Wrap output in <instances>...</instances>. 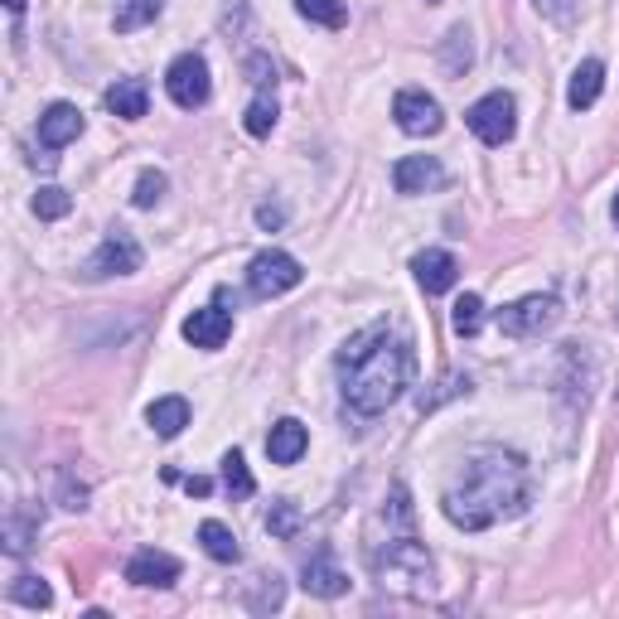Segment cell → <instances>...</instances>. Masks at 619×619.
<instances>
[{
  "mask_svg": "<svg viewBox=\"0 0 619 619\" xmlns=\"http://www.w3.org/2000/svg\"><path fill=\"white\" fill-rule=\"evenodd\" d=\"M411 339L397 330L393 320H373L358 334L344 339V349L334 354L339 393L358 417H378L411 387Z\"/></svg>",
  "mask_w": 619,
  "mask_h": 619,
  "instance_id": "6da1fadb",
  "label": "cell"
},
{
  "mask_svg": "<svg viewBox=\"0 0 619 619\" xmlns=\"http://www.w3.org/2000/svg\"><path fill=\"white\" fill-rule=\"evenodd\" d=\"M532 499V475L528 460L513 451H475L465 460V469L455 475V484L445 489V518L465 532H484L494 523L518 518Z\"/></svg>",
  "mask_w": 619,
  "mask_h": 619,
  "instance_id": "7a4b0ae2",
  "label": "cell"
},
{
  "mask_svg": "<svg viewBox=\"0 0 619 619\" xmlns=\"http://www.w3.org/2000/svg\"><path fill=\"white\" fill-rule=\"evenodd\" d=\"M368 562H373V576H378L387 590H402V596H427L431 581H435L431 552L417 542V532H387V542L373 538Z\"/></svg>",
  "mask_w": 619,
  "mask_h": 619,
  "instance_id": "3957f363",
  "label": "cell"
},
{
  "mask_svg": "<svg viewBox=\"0 0 619 619\" xmlns=\"http://www.w3.org/2000/svg\"><path fill=\"white\" fill-rule=\"evenodd\" d=\"M300 281H306V266L290 257V252H262V257H252V266H247V290L257 300L286 296V290H296Z\"/></svg>",
  "mask_w": 619,
  "mask_h": 619,
  "instance_id": "277c9868",
  "label": "cell"
},
{
  "mask_svg": "<svg viewBox=\"0 0 619 619\" xmlns=\"http://www.w3.org/2000/svg\"><path fill=\"white\" fill-rule=\"evenodd\" d=\"M131 272H141V242L121 233V228H112L102 237V247L82 262V281H107V276H131Z\"/></svg>",
  "mask_w": 619,
  "mask_h": 619,
  "instance_id": "5b68a950",
  "label": "cell"
},
{
  "mask_svg": "<svg viewBox=\"0 0 619 619\" xmlns=\"http://www.w3.org/2000/svg\"><path fill=\"white\" fill-rule=\"evenodd\" d=\"M165 92H169V102L185 107V112H194V107L209 102L213 78H209L203 54H179L175 64H169V73H165Z\"/></svg>",
  "mask_w": 619,
  "mask_h": 619,
  "instance_id": "8992f818",
  "label": "cell"
},
{
  "mask_svg": "<svg viewBox=\"0 0 619 619\" xmlns=\"http://www.w3.org/2000/svg\"><path fill=\"white\" fill-rule=\"evenodd\" d=\"M465 121H469V131H475L484 145H504V141H513V131H518V107H513V97L508 92H489V97H479V102L469 107Z\"/></svg>",
  "mask_w": 619,
  "mask_h": 619,
  "instance_id": "52a82bcc",
  "label": "cell"
},
{
  "mask_svg": "<svg viewBox=\"0 0 619 619\" xmlns=\"http://www.w3.org/2000/svg\"><path fill=\"white\" fill-rule=\"evenodd\" d=\"M556 320H562V306H556V296H523V300H513L508 310H499V330H504L508 339L548 334Z\"/></svg>",
  "mask_w": 619,
  "mask_h": 619,
  "instance_id": "ba28073f",
  "label": "cell"
},
{
  "mask_svg": "<svg viewBox=\"0 0 619 619\" xmlns=\"http://www.w3.org/2000/svg\"><path fill=\"white\" fill-rule=\"evenodd\" d=\"M393 117H397V126H402L407 136H435V131L445 126V117H441V102H435L431 92H421V88H407V92H397V102H393Z\"/></svg>",
  "mask_w": 619,
  "mask_h": 619,
  "instance_id": "9c48e42d",
  "label": "cell"
},
{
  "mask_svg": "<svg viewBox=\"0 0 619 619\" xmlns=\"http://www.w3.org/2000/svg\"><path fill=\"white\" fill-rule=\"evenodd\" d=\"M185 339L194 349H223L228 339H233V314H228L223 306H203V310H194L189 320H185Z\"/></svg>",
  "mask_w": 619,
  "mask_h": 619,
  "instance_id": "30bf717a",
  "label": "cell"
},
{
  "mask_svg": "<svg viewBox=\"0 0 619 619\" xmlns=\"http://www.w3.org/2000/svg\"><path fill=\"white\" fill-rule=\"evenodd\" d=\"M126 581H131V586H155V590L175 586V581H179V556L145 548V552H136L126 562Z\"/></svg>",
  "mask_w": 619,
  "mask_h": 619,
  "instance_id": "8fae6325",
  "label": "cell"
},
{
  "mask_svg": "<svg viewBox=\"0 0 619 619\" xmlns=\"http://www.w3.org/2000/svg\"><path fill=\"white\" fill-rule=\"evenodd\" d=\"M411 272H417V281H421V290H427V296H445V290L460 281V262L451 257V252H441V247L417 252Z\"/></svg>",
  "mask_w": 619,
  "mask_h": 619,
  "instance_id": "7c38bea8",
  "label": "cell"
},
{
  "mask_svg": "<svg viewBox=\"0 0 619 619\" xmlns=\"http://www.w3.org/2000/svg\"><path fill=\"white\" fill-rule=\"evenodd\" d=\"M445 179V169L435 155H402V161L393 165V189L397 194H427Z\"/></svg>",
  "mask_w": 619,
  "mask_h": 619,
  "instance_id": "4fadbf2b",
  "label": "cell"
},
{
  "mask_svg": "<svg viewBox=\"0 0 619 619\" xmlns=\"http://www.w3.org/2000/svg\"><path fill=\"white\" fill-rule=\"evenodd\" d=\"M78 136H82V112L73 102H54L40 117V145L44 151H64V145L78 141Z\"/></svg>",
  "mask_w": 619,
  "mask_h": 619,
  "instance_id": "5bb4252c",
  "label": "cell"
},
{
  "mask_svg": "<svg viewBox=\"0 0 619 619\" xmlns=\"http://www.w3.org/2000/svg\"><path fill=\"white\" fill-rule=\"evenodd\" d=\"M306 445H310V431L300 427L296 417L276 421V427L266 431V455H272V465H296V460L306 455Z\"/></svg>",
  "mask_w": 619,
  "mask_h": 619,
  "instance_id": "9a60e30c",
  "label": "cell"
},
{
  "mask_svg": "<svg viewBox=\"0 0 619 619\" xmlns=\"http://www.w3.org/2000/svg\"><path fill=\"white\" fill-rule=\"evenodd\" d=\"M600 88H605V64H600V58H586V64L572 73V82H566V102H572V112L596 107L600 102Z\"/></svg>",
  "mask_w": 619,
  "mask_h": 619,
  "instance_id": "2e32d148",
  "label": "cell"
},
{
  "mask_svg": "<svg viewBox=\"0 0 619 619\" xmlns=\"http://www.w3.org/2000/svg\"><path fill=\"white\" fill-rule=\"evenodd\" d=\"M300 586H306L310 596H320V600H334V596H344V590H349V576L339 572L330 556H310V562H306V581H300Z\"/></svg>",
  "mask_w": 619,
  "mask_h": 619,
  "instance_id": "e0dca14e",
  "label": "cell"
},
{
  "mask_svg": "<svg viewBox=\"0 0 619 619\" xmlns=\"http://www.w3.org/2000/svg\"><path fill=\"white\" fill-rule=\"evenodd\" d=\"M107 107H112L121 121H141L145 107H151V92H145L141 78H121V82L107 88Z\"/></svg>",
  "mask_w": 619,
  "mask_h": 619,
  "instance_id": "ac0fdd59",
  "label": "cell"
},
{
  "mask_svg": "<svg viewBox=\"0 0 619 619\" xmlns=\"http://www.w3.org/2000/svg\"><path fill=\"white\" fill-rule=\"evenodd\" d=\"M145 421H151V431L161 435V441H175V435L189 427V402L185 397H161V402H151Z\"/></svg>",
  "mask_w": 619,
  "mask_h": 619,
  "instance_id": "d6986e66",
  "label": "cell"
},
{
  "mask_svg": "<svg viewBox=\"0 0 619 619\" xmlns=\"http://www.w3.org/2000/svg\"><path fill=\"white\" fill-rule=\"evenodd\" d=\"M40 523H44V513H34V508H10V518H5V552L10 556L30 552V542L40 538Z\"/></svg>",
  "mask_w": 619,
  "mask_h": 619,
  "instance_id": "ffe728a7",
  "label": "cell"
},
{
  "mask_svg": "<svg viewBox=\"0 0 619 619\" xmlns=\"http://www.w3.org/2000/svg\"><path fill=\"white\" fill-rule=\"evenodd\" d=\"M199 542H203V552H209L213 562H223V566L242 562V548H237L233 528H228V523H218V518H209V523H199Z\"/></svg>",
  "mask_w": 619,
  "mask_h": 619,
  "instance_id": "44dd1931",
  "label": "cell"
},
{
  "mask_svg": "<svg viewBox=\"0 0 619 619\" xmlns=\"http://www.w3.org/2000/svg\"><path fill=\"white\" fill-rule=\"evenodd\" d=\"M161 10H165V0H117L112 24H117V34H136L145 24L161 20Z\"/></svg>",
  "mask_w": 619,
  "mask_h": 619,
  "instance_id": "7402d4cb",
  "label": "cell"
},
{
  "mask_svg": "<svg viewBox=\"0 0 619 619\" xmlns=\"http://www.w3.org/2000/svg\"><path fill=\"white\" fill-rule=\"evenodd\" d=\"M10 600L30 605V610H48V605H54V590H48L44 576H15L10 581Z\"/></svg>",
  "mask_w": 619,
  "mask_h": 619,
  "instance_id": "603a6c76",
  "label": "cell"
},
{
  "mask_svg": "<svg viewBox=\"0 0 619 619\" xmlns=\"http://www.w3.org/2000/svg\"><path fill=\"white\" fill-rule=\"evenodd\" d=\"M223 489L233 494V499H252V469H247V460H242V451H228L223 455Z\"/></svg>",
  "mask_w": 619,
  "mask_h": 619,
  "instance_id": "cb8c5ba5",
  "label": "cell"
},
{
  "mask_svg": "<svg viewBox=\"0 0 619 619\" xmlns=\"http://www.w3.org/2000/svg\"><path fill=\"white\" fill-rule=\"evenodd\" d=\"M262 523H266V532H272V538H296V532H300V508L290 504V499H276V504L262 513Z\"/></svg>",
  "mask_w": 619,
  "mask_h": 619,
  "instance_id": "d4e9b609",
  "label": "cell"
},
{
  "mask_svg": "<svg viewBox=\"0 0 619 619\" xmlns=\"http://www.w3.org/2000/svg\"><path fill=\"white\" fill-rule=\"evenodd\" d=\"M296 10L306 15L310 24H324V30H339V24L349 20L344 0H296Z\"/></svg>",
  "mask_w": 619,
  "mask_h": 619,
  "instance_id": "484cf974",
  "label": "cell"
},
{
  "mask_svg": "<svg viewBox=\"0 0 619 619\" xmlns=\"http://www.w3.org/2000/svg\"><path fill=\"white\" fill-rule=\"evenodd\" d=\"M469 58H475V48H469V30H465V24H455V30L445 34V54H441V64H445V73H465V68H469Z\"/></svg>",
  "mask_w": 619,
  "mask_h": 619,
  "instance_id": "4316f807",
  "label": "cell"
},
{
  "mask_svg": "<svg viewBox=\"0 0 619 619\" xmlns=\"http://www.w3.org/2000/svg\"><path fill=\"white\" fill-rule=\"evenodd\" d=\"M242 126L252 131V136H272V126H276V97L272 92H257L247 102V121Z\"/></svg>",
  "mask_w": 619,
  "mask_h": 619,
  "instance_id": "83f0119b",
  "label": "cell"
},
{
  "mask_svg": "<svg viewBox=\"0 0 619 619\" xmlns=\"http://www.w3.org/2000/svg\"><path fill=\"white\" fill-rule=\"evenodd\" d=\"M451 324H455V334H460V339H475V334H479V324H484V300H479V296H460V300H455Z\"/></svg>",
  "mask_w": 619,
  "mask_h": 619,
  "instance_id": "f1b7e54d",
  "label": "cell"
},
{
  "mask_svg": "<svg viewBox=\"0 0 619 619\" xmlns=\"http://www.w3.org/2000/svg\"><path fill=\"white\" fill-rule=\"evenodd\" d=\"M165 189H169V179L161 175V169H141V179H136V194H131V203H136V209H155V203L165 199Z\"/></svg>",
  "mask_w": 619,
  "mask_h": 619,
  "instance_id": "f546056e",
  "label": "cell"
},
{
  "mask_svg": "<svg viewBox=\"0 0 619 619\" xmlns=\"http://www.w3.org/2000/svg\"><path fill=\"white\" fill-rule=\"evenodd\" d=\"M73 209V199H68V189H58V185H48V189H40L34 194V213L40 218H48V223H54V218H64Z\"/></svg>",
  "mask_w": 619,
  "mask_h": 619,
  "instance_id": "4dcf8cb0",
  "label": "cell"
},
{
  "mask_svg": "<svg viewBox=\"0 0 619 619\" xmlns=\"http://www.w3.org/2000/svg\"><path fill=\"white\" fill-rule=\"evenodd\" d=\"M281 600H286L281 576H257V600H247V605L252 610H281Z\"/></svg>",
  "mask_w": 619,
  "mask_h": 619,
  "instance_id": "1f68e13d",
  "label": "cell"
},
{
  "mask_svg": "<svg viewBox=\"0 0 619 619\" xmlns=\"http://www.w3.org/2000/svg\"><path fill=\"white\" fill-rule=\"evenodd\" d=\"M58 494H64V508H73V513H82V508H88V489H82V484H73V475H58Z\"/></svg>",
  "mask_w": 619,
  "mask_h": 619,
  "instance_id": "d6a6232c",
  "label": "cell"
},
{
  "mask_svg": "<svg viewBox=\"0 0 619 619\" xmlns=\"http://www.w3.org/2000/svg\"><path fill=\"white\" fill-rule=\"evenodd\" d=\"M532 5H538L548 20H556V24H572V15H576V0H532Z\"/></svg>",
  "mask_w": 619,
  "mask_h": 619,
  "instance_id": "836d02e7",
  "label": "cell"
},
{
  "mask_svg": "<svg viewBox=\"0 0 619 619\" xmlns=\"http://www.w3.org/2000/svg\"><path fill=\"white\" fill-rule=\"evenodd\" d=\"M247 78H252V82H257V88H266V82H276V68H272V64H266V58H262V54H252V58H247Z\"/></svg>",
  "mask_w": 619,
  "mask_h": 619,
  "instance_id": "e575fe53",
  "label": "cell"
},
{
  "mask_svg": "<svg viewBox=\"0 0 619 619\" xmlns=\"http://www.w3.org/2000/svg\"><path fill=\"white\" fill-rule=\"evenodd\" d=\"M257 218H262V228H276V223H281V209H272V203H262V209H257Z\"/></svg>",
  "mask_w": 619,
  "mask_h": 619,
  "instance_id": "d590c367",
  "label": "cell"
},
{
  "mask_svg": "<svg viewBox=\"0 0 619 619\" xmlns=\"http://www.w3.org/2000/svg\"><path fill=\"white\" fill-rule=\"evenodd\" d=\"M185 489H189V494H209V489H213V479H203V475H189V479H185Z\"/></svg>",
  "mask_w": 619,
  "mask_h": 619,
  "instance_id": "8d00e7d4",
  "label": "cell"
},
{
  "mask_svg": "<svg viewBox=\"0 0 619 619\" xmlns=\"http://www.w3.org/2000/svg\"><path fill=\"white\" fill-rule=\"evenodd\" d=\"M5 10H10V15H20V10H24V0H5Z\"/></svg>",
  "mask_w": 619,
  "mask_h": 619,
  "instance_id": "74e56055",
  "label": "cell"
},
{
  "mask_svg": "<svg viewBox=\"0 0 619 619\" xmlns=\"http://www.w3.org/2000/svg\"><path fill=\"white\" fill-rule=\"evenodd\" d=\"M615 223H619V194H615Z\"/></svg>",
  "mask_w": 619,
  "mask_h": 619,
  "instance_id": "f35d334b",
  "label": "cell"
},
{
  "mask_svg": "<svg viewBox=\"0 0 619 619\" xmlns=\"http://www.w3.org/2000/svg\"><path fill=\"white\" fill-rule=\"evenodd\" d=\"M427 5H441V0H427Z\"/></svg>",
  "mask_w": 619,
  "mask_h": 619,
  "instance_id": "ab89813d",
  "label": "cell"
}]
</instances>
